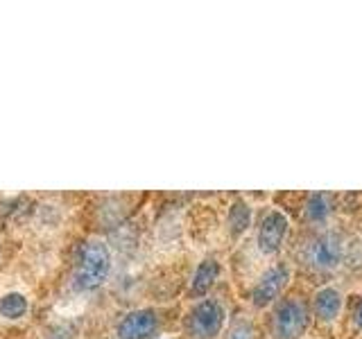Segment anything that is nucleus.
I'll return each instance as SVG.
<instances>
[{
	"label": "nucleus",
	"mask_w": 362,
	"mask_h": 339,
	"mask_svg": "<svg viewBox=\"0 0 362 339\" xmlns=\"http://www.w3.org/2000/svg\"><path fill=\"white\" fill-rule=\"evenodd\" d=\"M358 240L342 229L333 226H313L297 244V260L313 274H337L354 265L358 254Z\"/></svg>",
	"instance_id": "obj_1"
},
{
	"label": "nucleus",
	"mask_w": 362,
	"mask_h": 339,
	"mask_svg": "<svg viewBox=\"0 0 362 339\" xmlns=\"http://www.w3.org/2000/svg\"><path fill=\"white\" fill-rule=\"evenodd\" d=\"M113 269V256L107 240L88 235L79 240L73 249L68 282L75 294H93L107 285Z\"/></svg>",
	"instance_id": "obj_2"
},
{
	"label": "nucleus",
	"mask_w": 362,
	"mask_h": 339,
	"mask_svg": "<svg viewBox=\"0 0 362 339\" xmlns=\"http://www.w3.org/2000/svg\"><path fill=\"white\" fill-rule=\"evenodd\" d=\"M310 305L301 297H283L269 316L272 339H301L310 326Z\"/></svg>",
	"instance_id": "obj_3"
},
{
	"label": "nucleus",
	"mask_w": 362,
	"mask_h": 339,
	"mask_svg": "<svg viewBox=\"0 0 362 339\" xmlns=\"http://www.w3.org/2000/svg\"><path fill=\"white\" fill-rule=\"evenodd\" d=\"M226 323V308L218 297H204L186 312L184 333L190 339H215Z\"/></svg>",
	"instance_id": "obj_4"
},
{
	"label": "nucleus",
	"mask_w": 362,
	"mask_h": 339,
	"mask_svg": "<svg viewBox=\"0 0 362 339\" xmlns=\"http://www.w3.org/2000/svg\"><path fill=\"white\" fill-rule=\"evenodd\" d=\"M290 278H292V271L288 263H276L269 269H265L263 274H260V278L254 282L252 294H249L254 308L263 310V308H269V305H274L276 301H281V294L290 285Z\"/></svg>",
	"instance_id": "obj_5"
},
{
	"label": "nucleus",
	"mask_w": 362,
	"mask_h": 339,
	"mask_svg": "<svg viewBox=\"0 0 362 339\" xmlns=\"http://www.w3.org/2000/svg\"><path fill=\"white\" fill-rule=\"evenodd\" d=\"M161 328V316L154 308H132L118 316L113 326L116 339H154Z\"/></svg>",
	"instance_id": "obj_6"
},
{
	"label": "nucleus",
	"mask_w": 362,
	"mask_h": 339,
	"mask_svg": "<svg viewBox=\"0 0 362 339\" xmlns=\"http://www.w3.org/2000/svg\"><path fill=\"white\" fill-rule=\"evenodd\" d=\"M290 231V222L281 210H267L258 222V231H256V244L260 249V254L272 256L276 254L283 246Z\"/></svg>",
	"instance_id": "obj_7"
},
{
	"label": "nucleus",
	"mask_w": 362,
	"mask_h": 339,
	"mask_svg": "<svg viewBox=\"0 0 362 339\" xmlns=\"http://www.w3.org/2000/svg\"><path fill=\"white\" fill-rule=\"evenodd\" d=\"M220 276V263L215 256H206L202 260V263L195 267V271H192V278H190V297L192 299H204L209 297L211 287L215 285V280H218Z\"/></svg>",
	"instance_id": "obj_8"
},
{
	"label": "nucleus",
	"mask_w": 362,
	"mask_h": 339,
	"mask_svg": "<svg viewBox=\"0 0 362 339\" xmlns=\"http://www.w3.org/2000/svg\"><path fill=\"white\" fill-rule=\"evenodd\" d=\"M342 290H337L333 285H326L322 290L315 292L313 297V314L320 319L322 323H331L337 319L339 310H342Z\"/></svg>",
	"instance_id": "obj_9"
},
{
	"label": "nucleus",
	"mask_w": 362,
	"mask_h": 339,
	"mask_svg": "<svg viewBox=\"0 0 362 339\" xmlns=\"http://www.w3.org/2000/svg\"><path fill=\"white\" fill-rule=\"evenodd\" d=\"M333 213V203H331V195L326 192H313V195L305 197L303 203V220L313 224V226H324V222L331 218Z\"/></svg>",
	"instance_id": "obj_10"
},
{
	"label": "nucleus",
	"mask_w": 362,
	"mask_h": 339,
	"mask_svg": "<svg viewBox=\"0 0 362 339\" xmlns=\"http://www.w3.org/2000/svg\"><path fill=\"white\" fill-rule=\"evenodd\" d=\"M28 312H30L28 294L11 290L0 297V316H3L5 321H21V319H25Z\"/></svg>",
	"instance_id": "obj_11"
},
{
	"label": "nucleus",
	"mask_w": 362,
	"mask_h": 339,
	"mask_svg": "<svg viewBox=\"0 0 362 339\" xmlns=\"http://www.w3.org/2000/svg\"><path fill=\"white\" fill-rule=\"evenodd\" d=\"M226 224H229V233L233 237L243 235L249 229V224H252V206H249V203L243 201V199L233 201L231 208H229V218H226Z\"/></svg>",
	"instance_id": "obj_12"
},
{
	"label": "nucleus",
	"mask_w": 362,
	"mask_h": 339,
	"mask_svg": "<svg viewBox=\"0 0 362 339\" xmlns=\"http://www.w3.org/2000/svg\"><path fill=\"white\" fill-rule=\"evenodd\" d=\"M256 328L252 323V319L247 316H235V319L226 328V337L224 339H254Z\"/></svg>",
	"instance_id": "obj_13"
},
{
	"label": "nucleus",
	"mask_w": 362,
	"mask_h": 339,
	"mask_svg": "<svg viewBox=\"0 0 362 339\" xmlns=\"http://www.w3.org/2000/svg\"><path fill=\"white\" fill-rule=\"evenodd\" d=\"M351 316H354V326L358 328V331H362V297L354 305V312H351Z\"/></svg>",
	"instance_id": "obj_14"
}]
</instances>
